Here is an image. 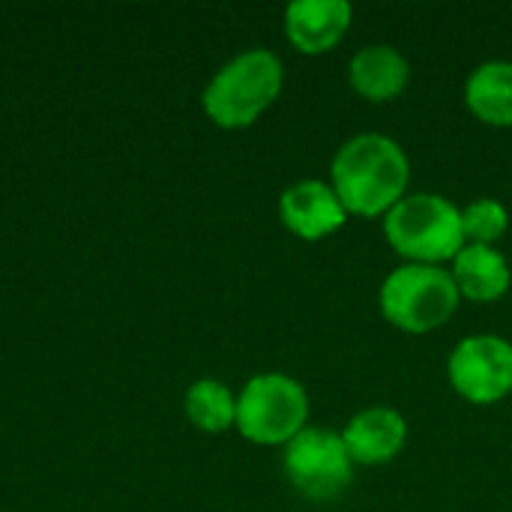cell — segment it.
I'll return each instance as SVG.
<instances>
[{"label": "cell", "instance_id": "1", "mask_svg": "<svg viewBox=\"0 0 512 512\" xmlns=\"http://www.w3.org/2000/svg\"><path fill=\"white\" fill-rule=\"evenodd\" d=\"M330 186L348 216L384 219L411 186V159L405 147L384 132L348 138L330 162Z\"/></svg>", "mask_w": 512, "mask_h": 512}, {"label": "cell", "instance_id": "9", "mask_svg": "<svg viewBox=\"0 0 512 512\" xmlns=\"http://www.w3.org/2000/svg\"><path fill=\"white\" fill-rule=\"evenodd\" d=\"M342 438L357 468H381L405 450L408 420L390 405H372L348 420Z\"/></svg>", "mask_w": 512, "mask_h": 512}, {"label": "cell", "instance_id": "11", "mask_svg": "<svg viewBox=\"0 0 512 512\" xmlns=\"http://www.w3.org/2000/svg\"><path fill=\"white\" fill-rule=\"evenodd\" d=\"M348 81L360 99L384 105L405 93L411 81V63L396 45H363L348 63Z\"/></svg>", "mask_w": 512, "mask_h": 512}, {"label": "cell", "instance_id": "12", "mask_svg": "<svg viewBox=\"0 0 512 512\" xmlns=\"http://www.w3.org/2000/svg\"><path fill=\"white\" fill-rule=\"evenodd\" d=\"M450 276L459 288V297L471 303H498L512 285L507 255L495 246L477 243L462 246V252L450 261Z\"/></svg>", "mask_w": 512, "mask_h": 512}, {"label": "cell", "instance_id": "8", "mask_svg": "<svg viewBox=\"0 0 512 512\" xmlns=\"http://www.w3.org/2000/svg\"><path fill=\"white\" fill-rule=\"evenodd\" d=\"M279 216L282 225L306 243L327 240L336 231H342L348 222V210L333 192L330 180H312V177L297 180L282 192Z\"/></svg>", "mask_w": 512, "mask_h": 512}, {"label": "cell", "instance_id": "7", "mask_svg": "<svg viewBox=\"0 0 512 512\" xmlns=\"http://www.w3.org/2000/svg\"><path fill=\"white\" fill-rule=\"evenodd\" d=\"M447 378L456 396L471 405H498L512 393V342L495 333L462 339L447 357Z\"/></svg>", "mask_w": 512, "mask_h": 512}, {"label": "cell", "instance_id": "2", "mask_svg": "<svg viewBox=\"0 0 512 512\" xmlns=\"http://www.w3.org/2000/svg\"><path fill=\"white\" fill-rule=\"evenodd\" d=\"M285 66L267 48H249L231 57L204 87L201 105L222 129L252 126L282 93Z\"/></svg>", "mask_w": 512, "mask_h": 512}, {"label": "cell", "instance_id": "6", "mask_svg": "<svg viewBox=\"0 0 512 512\" xmlns=\"http://www.w3.org/2000/svg\"><path fill=\"white\" fill-rule=\"evenodd\" d=\"M282 471L294 492L315 504H327L348 492L357 465L342 432L330 426H306L291 444H285Z\"/></svg>", "mask_w": 512, "mask_h": 512}, {"label": "cell", "instance_id": "5", "mask_svg": "<svg viewBox=\"0 0 512 512\" xmlns=\"http://www.w3.org/2000/svg\"><path fill=\"white\" fill-rule=\"evenodd\" d=\"M309 426V393L285 372L246 381L237 396V432L258 447H285Z\"/></svg>", "mask_w": 512, "mask_h": 512}, {"label": "cell", "instance_id": "10", "mask_svg": "<svg viewBox=\"0 0 512 512\" xmlns=\"http://www.w3.org/2000/svg\"><path fill=\"white\" fill-rule=\"evenodd\" d=\"M354 6L348 0H294L285 6V36L309 57L333 51L351 30Z\"/></svg>", "mask_w": 512, "mask_h": 512}, {"label": "cell", "instance_id": "3", "mask_svg": "<svg viewBox=\"0 0 512 512\" xmlns=\"http://www.w3.org/2000/svg\"><path fill=\"white\" fill-rule=\"evenodd\" d=\"M384 237L408 264H450L462 246V207L435 192H408L384 219Z\"/></svg>", "mask_w": 512, "mask_h": 512}, {"label": "cell", "instance_id": "4", "mask_svg": "<svg viewBox=\"0 0 512 512\" xmlns=\"http://www.w3.org/2000/svg\"><path fill=\"white\" fill-rule=\"evenodd\" d=\"M459 288L450 267L402 264L381 282L378 306L387 324L408 336H426L441 330L459 312Z\"/></svg>", "mask_w": 512, "mask_h": 512}, {"label": "cell", "instance_id": "13", "mask_svg": "<svg viewBox=\"0 0 512 512\" xmlns=\"http://www.w3.org/2000/svg\"><path fill=\"white\" fill-rule=\"evenodd\" d=\"M468 111L495 129L512 126V60H486L465 81Z\"/></svg>", "mask_w": 512, "mask_h": 512}, {"label": "cell", "instance_id": "15", "mask_svg": "<svg viewBox=\"0 0 512 512\" xmlns=\"http://www.w3.org/2000/svg\"><path fill=\"white\" fill-rule=\"evenodd\" d=\"M462 231L465 243L495 246L510 231V210L498 198H477L462 207Z\"/></svg>", "mask_w": 512, "mask_h": 512}, {"label": "cell", "instance_id": "14", "mask_svg": "<svg viewBox=\"0 0 512 512\" xmlns=\"http://www.w3.org/2000/svg\"><path fill=\"white\" fill-rule=\"evenodd\" d=\"M186 417L198 432L219 435L237 426V396L216 378H201L186 393Z\"/></svg>", "mask_w": 512, "mask_h": 512}]
</instances>
